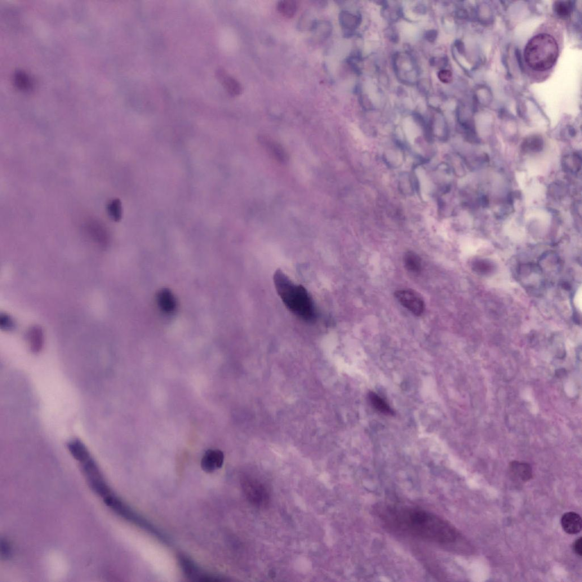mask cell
Listing matches in <instances>:
<instances>
[{"label": "cell", "instance_id": "6da1fadb", "mask_svg": "<svg viewBox=\"0 0 582 582\" xmlns=\"http://www.w3.org/2000/svg\"><path fill=\"white\" fill-rule=\"evenodd\" d=\"M380 522L391 531L450 549L461 536L450 523L427 510L412 506L384 505L377 509Z\"/></svg>", "mask_w": 582, "mask_h": 582}, {"label": "cell", "instance_id": "7a4b0ae2", "mask_svg": "<svg viewBox=\"0 0 582 582\" xmlns=\"http://www.w3.org/2000/svg\"><path fill=\"white\" fill-rule=\"evenodd\" d=\"M563 33L562 21L550 18L529 40L524 48L523 59L528 77L533 81L544 82L553 72L563 49Z\"/></svg>", "mask_w": 582, "mask_h": 582}, {"label": "cell", "instance_id": "3957f363", "mask_svg": "<svg viewBox=\"0 0 582 582\" xmlns=\"http://www.w3.org/2000/svg\"><path fill=\"white\" fill-rule=\"evenodd\" d=\"M273 280L278 295L286 308L302 320L314 322L316 309L306 288L293 282L281 270L275 272Z\"/></svg>", "mask_w": 582, "mask_h": 582}, {"label": "cell", "instance_id": "277c9868", "mask_svg": "<svg viewBox=\"0 0 582 582\" xmlns=\"http://www.w3.org/2000/svg\"><path fill=\"white\" fill-rule=\"evenodd\" d=\"M79 463L88 486L96 495L104 499L112 492L99 466L91 456Z\"/></svg>", "mask_w": 582, "mask_h": 582}, {"label": "cell", "instance_id": "5b68a950", "mask_svg": "<svg viewBox=\"0 0 582 582\" xmlns=\"http://www.w3.org/2000/svg\"><path fill=\"white\" fill-rule=\"evenodd\" d=\"M241 486L246 499L252 505L260 508L266 507L269 505V492L263 483L246 477L241 479Z\"/></svg>", "mask_w": 582, "mask_h": 582}, {"label": "cell", "instance_id": "8992f818", "mask_svg": "<svg viewBox=\"0 0 582 582\" xmlns=\"http://www.w3.org/2000/svg\"><path fill=\"white\" fill-rule=\"evenodd\" d=\"M395 295L399 303L415 316H420L424 313V301L418 293L403 289L396 291Z\"/></svg>", "mask_w": 582, "mask_h": 582}, {"label": "cell", "instance_id": "52a82bcc", "mask_svg": "<svg viewBox=\"0 0 582 582\" xmlns=\"http://www.w3.org/2000/svg\"><path fill=\"white\" fill-rule=\"evenodd\" d=\"M508 472L510 478L517 482H527L533 478L531 465L523 462H511L509 465Z\"/></svg>", "mask_w": 582, "mask_h": 582}, {"label": "cell", "instance_id": "ba28073f", "mask_svg": "<svg viewBox=\"0 0 582 582\" xmlns=\"http://www.w3.org/2000/svg\"><path fill=\"white\" fill-rule=\"evenodd\" d=\"M224 461L223 452L219 450H208L202 460V468L206 473L215 472L223 466Z\"/></svg>", "mask_w": 582, "mask_h": 582}, {"label": "cell", "instance_id": "9c48e42d", "mask_svg": "<svg viewBox=\"0 0 582 582\" xmlns=\"http://www.w3.org/2000/svg\"><path fill=\"white\" fill-rule=\"evenodd\" d=\"M561 526L567 534H577L581 530V518L578 513L574 512L565 513L561 518Z\"/></svg>", "mask_w": 582, "mask_h": 582}, {"label": "cell", "instance_id": "30bf717a", "mask_svg": "<svg viewBox=\"0 0 582 582\" xmlns=\"http://www.w3.org/2000/svg\"><path fill=\"white\" fill-rule=\"evenodd\" d=\"M180 560L181 565L182 567H183L185 574L187 575L189 578L201 581L217 580L214 577L204 574V573L201 572V570H199L198 568L196 566H195L193 563L190 562L188 558L181 557Z\"/></svg>", "mask_w": 582, "mask_h": 582}, {"label": "cell", "instance_id": "8fae6325", "mask_svg": "<svg viewBox=\"0 0 582 582\" xmlns=\"http://www.w3.org/2000/svg\"><path fill=\"white\" fill-rule=\"evenodd\" d=\"M158 303L163 312L170 314L176 308V300L170 291L164 289L158 295Z\"/></svg>", "mask_w": 582, "mask_h": 582}, {"label": "cell", "instance_id": "7c38bea8", "mask_svg": "<svg viewBox=\"0 0 582 582\" xmlns=\"http://www.w3.org/2000/svg\"><path fill=\"white\" fill-rule=\"evenodd\" d=\"M68 449L75 460L81 462L91 455L85 445L79 439H74L69 442Z\"/></svg>", "mask_w": 582, "mask_h": 582}, {"label": "cell", "instance_id": "4fadbf2b", "mask_svg": "<svg viewBox=\"0 0 582 582\" xmlns=\"http://www.w3.org/2000/svg\"><path fill=\"white\" fill-rule=\"evenodd\" d=\"M298 9V5L295 1L291 0H284L278 3L277 10L283 17L291 19L294 17Z\"/></svg>", "mask_w": 582, "mask_h": 582}, {"label": "cell", "instance_id": "5bb4252c", "mask_svg": "<svg viewBox=\"0 0 582 582\" xmlns=\"http://www.w3.org/2000/svg\"><path fill=\"white\" fill-rule=\"evenodd\" d=\"M404 265L406 269L413 273H419L421 269V261L415 252L409 251L404 256Z\"/></svg>", "mask_w": 582, "mask_h": 582}, {"label": "cell", "instance_id": "9a60e30c", "mask_svg": "<svg viewBox=\"0 0 582 582\" xmlns=\"http://www.w3.org/2000/svg\"><path fill=\"white\" fill-rule=\"evenodd\" d=\"M369 399L372 406L376 410L383 413L384 414L392 415L393 414V411L388 404L375 393H370Z\"/></svg>", "mask_w": 582, "mask_h": 582}, {"label": "cell", "instance_id": "2e32d148", "mask_svg": "<svg viewBox=\"0 0 582 582\" xmlns=\"http://www.w3.org/2000/svg\"><path fill=\"white\" fill-rule=\"evenodd\" d=\"M108 212L109 216L114 221H119L121 219L122 217V206L121 202L119 199L113 200L110 202L108 206Z\"/></svg>", "mask_w": 582, "mask_h": 582}, {"label": "cell", "instance_id": "e0dca14e", "mask_svg": "<svg viewBox=\"0 0 582 582\" xmlns=\"http://www.w3.org/2000/svg\"><path fill=\"white\" fill-rule=\"evenodd\" d=\"M523 149L530 150L533 152H540L543 148L544 142L541 138L532 137L523 143Z\"/></svg>", "mask_w": 582, "mask_h": 582}, {"label": "cell", "instance_id": "ac0fdd59", "mask_svg": "<svg viewBox=\"0 0 582 582\" xmlns=\"http://www.w3.org/2000/svg\"><path fill=\"white\" fill-rule=\"evenodd\" d=\"M554 11L559 17H566L570 15L571 6L570 2H557L554 5Z\"/></svg>", "mask_w": 582, "mask_h": 582}, {"label": "cell", "instance_id": "d6986e66", "mask_svg": "<svg viewBox=\"0 0 582 582\" xmlns=\"http://www.w3.org/2000/svg\"><path fill=\"white\" fill-rule=\"evenodd\" d=\"M225 86L228 90L234 95H239L242 92V87L237 81L232 78H228L225 81Z\"/></svg>", "mask_w": 582, "mask_h": 582}, {"label": "cell", "instance_id": "ffe728a7", "mask_svg": "<svg viewBox=\"0 0 582 582\" xmlns=\"http://www.w3.org/2000/svg\"><path fill=\"white\" fill-rule=\"evenodd\" d=\"M355 17L347 12L341 13L340 21L342 25L345 28L353 27L355 24Z\"/></svg>", "mask_w": 582, "mask_h": 582}, {"label": "cell", "instance_id": "44dd1931", "mask_svg": "<svg viewBox=\"0 0 582 582\" xmlns=\"http://www.w3.org/2000/svg\"><path fill=\"white\" fill-rule=\"evenodd\" d=\"M12 547L10 543L6 539L1 540V557L4 559H8L12 556Z\"/></svg>", "mask_w": 582, "mask_h": 582}, {"label": "cell", "instance_id": "7402d4cb", "mask_svg": "<svg viewBox=\"0 0 582 582\" xmlns=\"http://www.w3.org/2000/svg\"><path fill=\"white\" fill-rule=\"evenodd\" d=\"M439 77L443 82L448 83L451 81L452 74L449 71H442L439 74Z\"/></svg>", "mask_w": 582, "mask_h": 582}, {"label": "cell", "instance_id": "603a6c76", "mask_svg": "<svg viewBox=\"0 0 582 582\" xmlns=\"http://www.w3.org/2000/svg\"><path fill=\"white\" fill-rule=\"evenodd\" d=\"M581 541V537H580L579 539L575 541L574 545H573V549H574V552L580 557H581L582 555Z\"/></svg>", "mask_w": 582, "mask_h": 582}, {"label": "cell", "instance_id": "cb8c5ba5", "mask_svg": "<svg viewBox=\"0 0 582 582\" xmlns=\"http://www.w3.org/2000/svg\"><path fill=\"white\" fill-rule=\"evenodd\" d=\"M581 289H580V290L577 292V294L576 295L575 299L576 305L577 306V308H578L580 310H581Z\"/></svg>", "mask_w": 582, "mask_h": 582}]
</instances>
